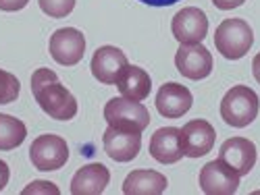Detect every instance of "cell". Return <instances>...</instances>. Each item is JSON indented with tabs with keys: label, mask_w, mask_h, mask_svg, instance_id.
Segmentation results:
<instances>
[{
	"label": "cell",
	"mask_w": 260,
	"mask_h": 195,
	"mask_svg": "<svg viewBox=\"0 0 260 195\" xmlns=\"http://www.w3.org/2000/svg\"><path fill=\"white\" fill-rule=\"evenodd\" d=\"M31 94L42 110L54 121H71L77 114L75 96L58 81V75L52 69L34 71Z\"/></svg>",
	"instance_id": "1"
},
{
	"label": "cell",
	"mask_w": 260,
	"mask_h": 195,
	"mask_svg": "<svg viewBox=\"0 0 260 195\" xmlns=\"http://www.w3.org/2000/svg\"><path fill=\"white\" fill-rule=\"evenodd\" d=\"M260 100L256 92L248 85H233L221 100V116L227 125L235 129H244L258 116Z\"/></svg>",
	"instance_id": "2"
},
{
	"label": "cell",
	"mask_w": 260,
	"mask_h": 195,
	"mask_svg": "<svg viewBox=\"0 0 260 195\" xmlns=\"http://www.w3.org/2000/svg\"><path fill=\"white\" fill-rule=\"evenodd\" d=\"M254 44V31L244 19H225L214 31V46L225 58L240 60Z\"/></svg>",
	"instance_id": "3"
},
{
	"label": "cell",
	"mask_w": 260,
	"mask_h": 195,
	"mask_svg": "<svg viewBox=\"0 0 260 195\" xmlns=\"http://www.w3.org/2000/svg\"><path fill=\"white\" fill-rule=\"evenodd\" d=\"M104 119L106 123L115 127V129H123V131H136L142 133L144 129L150 125V112L142 102H134L127 98H113L108 100L104 106Z\"/></svg>",
	"instance_id": "4"
},
{
	"label": "cell",
	"mask_w": 260,
	"mask_h": 195,
	"mask_svg": "<svg viewBox=\"0 0 260 195\" xmlns=\"http://www.w3.org/2000/svg\"><path fill=\"white\" fill-rule=\"evenodd\" d=\"M29 160L38 170H58L69 160V145L58 135H40L29 147Z\"/></svg>",
	"instance_id": "5"
},
{
	"label": "cell",
	"mask_w": 260,
	"mask_h": 195,
	"mask_svg": "<svg viewBox=\"0 0 260 195\" xmlns=\"http://www.w3.org/2000/svg\"><path fill=\"white\" fill-rule=\"evenodd\" d=\"M50 56L62 67H75L85 52V37L75 27H60L50 35Z\"/></svg>",
	"instance_id": "6"
},
{
	"label": "cell",
	"mask_w": 260,
	"mask_h": 195,
	"mask_svg": "<svg viewBox=\"0 0 260 195\" xmlns=\"http://www.w3.org/2000/svg\"><path fill=\"white\" fill-rule=\"evenodd\" d=\"M171 31L179 44H200L208 33V17L198 7H185L173 17Z\"/></svg>",
	"instance_id": "7"
},
{
	"label": "cell",
	"mask_w": 260,
	"mask_h": 195,
	"mask_svg": "<svg viewBox=\"0 0 260 195\" xmlns=\"http://www.w3.org/2000/svg\"><path fill=\"white\" fill-rule=\"evenodd\" d=\"M198 181L206 195H231L240 187V175L223 160H212L204 164Z\"/></svg>",
	"instance_id": "8"
},
{
	"label": "cell",
	"mask_w": 260,
	"mask_h": 195,
	"mask_svg": "<svg viewBox=\"0 0 260 195\" xmlns=\"http://www.w3.org/2000/svg\"><path fill=\"white\" fill-rule=\"evenodd\" d=\"M175 67L187 79H206L212 73V54L206 46H202V42L200 44H181L175 54Z\"/></svg>",
	"instance_id": "9"
},
{
	"label": "cell",
	"mask_w": 260,
	"mask_h": 195,
	"mask_svg": "<svg viewBox=\"0 0 260 195\" xmlns=\"http://www.w3.org/2000/svg\"><path fill=\"white\" fill-rule=\"evenodd\" d=\"M102 145L106 156L115 162H132L142 149V133L123 131L108 125L102 135Z\"/></svg>",
	"instance_id": "10"
},
{
	"label": "cell",
	"mask_w": 260,
	"mask_h": 195,
	"mask_svg": "<svg viewBox=\"0 0 260 195\" xmlns=\"http://www.w3.org/2000/svg\"><path fill=\"white\" fill-rule=\"evenodd\" d=\"M129 67L127 56L123 50L115 48V46H102L94 52L92 56V75L104 83V85H117L119 77L123 75V71Z\"/></svg>",
	"instance_id": "11"
},
{
	"label": "cell",
	"mask_w": 260,
	"mask_h": 195,
	"mask_svg": "<svg viewBox=\"0 0 260 195\" xmlns=\"http://www.w3.org/2000/svg\"><path fill=\"white\" fill-rule=\"evenodd\" d=\"M216 131L208 121L196 119L189 121L181 127V143H183V154L187 158H202L214 147Z\"/></svg>",
	"instance_id": "12"
},
{
	"label": "cell",
	"mask_w": 260,
	"mask_h": 195,
	"mask_svg": "<svg viewBox=\"0 0 260 195\" xmlns=\"http://www.w3.org/2000/svg\"><path fill=\"white\" fill-rule=\"evenodd\" d=\"M150 156L160 164H175L183 154L181 143V129L177 127H162L150 137Z\"/></svg>",
	"instance_id": "13"
},
{
	"label": "cell",
	"mask_w": 260,
	"mask_h": 195,
	"mask_svg": "<svg viewBox=\"0 0 260 195\" xmlns=\"http://www.w3.org/2000/svg\"><path fill=\"white\" fill-rule=\"evenodd\" d=\"M193 96L181 83H165L156 94V110L165 119H181L191 108Z\"/></svg>",
	"instance_id": "14"
},
{
	"label": "cell",
	"mask_w": 260,
	"mask_h": 195,
	"mask_svg": "<svg viewBox=\"0 0 260 195\" xmlns=\"http://www.w3.org/2000/svg\"><path fill=\"white\" fill-rule=\"evenodd\" d=\"M219 160L229 164L237 175L244 177L256 164V145L246 137H231L221 145Z\"/></svg>",
	"instance_id": "15"
},
{
	"label": "cell",
	"mask_w": 260,
	"mask_h": 195,
	"mask_svg": "<svg viewBox=\"0 0 260 195\" xmlns=\"http://www.w3.org/2000/svg\"><path fill=\"white\" fill-rule=\"evenodd\" d=\"M108 181H111V172L100 162L88 164L79 168L71 179V193L73 195H100Z\"/></svg>",
	"instance_id": "16"
},
{
	"label": "cell",
	"mask_w": 260,
	"mask_h": 195,
	"mask_svg": "<svg viewBox=\"0 0 260 195\" xmlns=\"http://www.w3.org/2000/svg\"><path fill=\"white\" fill-rule=\"evenodd\" d=\"M167 177L160 175L158 170H134L132 175H127L123 183V193L127 195H160L167 189Z\"/></svg>",
	"instance_id": "17"
},
{
	"label": "cell",
	"mask_w": 260,
	"mask_h": 195,
	"mask_svg": "<svg viewBox=\"0 0 260 195\" xmlns=\"http://www.w3.org/2000/svg\"><path fill=\"white\" fill-rule=\"evenodd\" d=\"M117 88H119L123 98L134 100V102H142V100H146L150 96V90H152V79H150V75L142 67L129 64V67L123 71V75L119 77Z\"/></svg>",
	"instance_id": "18"
},
{
	"label": "cell",
	"mask_w": 260,
	"mask_h": 195,
	"mask_svg": "<svg viewBox=\"0 0 260 195\" xmlns=\"http://www.w3.org/2000/svg\"><path fill=\"white\" fill-rule=\"evenodd\" d=\"M27 137V127L11 114H0V151L19 147Z\"/></svg>",
	"instance_id": "19"
},
{
	"label": "cell",
	"mask_w": 260,
	"mask_h": 195,
	"mask_svg": "<svg viewBox=\"0 0 260 195\" xmlns=\"http://www.w3.org/2000/svg\"><path fill=\"white\" fill-rule=\"evenodd\" d=\"M21 92V83L15 75H11L9 71L0 69V104H11L19 98Z\"/></svg>",
	"instance_id": "20"
},
{
	"label": "cell",
	"mask_w": 260,
	"mask_h": 195,
	"mask_svg": "<svg viewBox=\"0 0 260 195\" xmlns=\"http://www.w3.org/2000/svg\"><path fill=\"white\" fill-rule=\"evenodd\" d=\"M42 13H46L52 19H62L73 13L77 0H38Z\"/></svg>",
	"instance_id": "21"
},
{
	"label": "cell",
	"mask_w": 260,
	"mask_h": 195,
	"mask_svg": "<svg viewBox=\"0 0 260 195\" xmlns=\"http://www.w3.org/2000/svg\"><path fill=\"white\" fill-rule=\"evenodd\" d=\"M29 193H50V195H58V187L50 181H34L29 187L23 189V195H29Z\"/></svg>",
	"instance_id": "22"
},
{
	"label": "cell",
	"mask_w": 260,
	"mask_h": 195,
	"mask_svg": "<svg viewBox=\"0 0 260 195\" xmlns=\"http://www.w3.org/2000/svg\"><path fill=\"white\" fill-rule=\"evenodd\" d=\"M29 0H0V11H7V13H15L27 7Z\"/></svg>",
	"instance_id": "23"
},
{
	"label": "cell",
	"mask_w": 260,
	"mask_h": 195,
	"mask_svg": "<svg viewBox=\"0 0 260 195\" xmlns=\"http://www.w3.org/2000/svg\"><path fill=\"white\" fill-rule=\"evenodd\" d=\"M246 3V0H212V5L216 9H221V11H231V9H237V7H242Z\"/></svg>",
	"instance_id": "24"
},
{
	"label": "cell",
	"mask_w": 260,
	"mask_h": 195,
	"mask_svg": "<svg viewBox=\"0 0 260 195\" xmlns=\"http://www.w3.org/2000/svg\"><path fill=\"white\" fill-rule=\"evenodd\" d=\"M9 179H11L9 164H7L5 160H0V191H3V189L9 185Z\"/></svg>",
	"instance_id": "25"
},
{
	"label": "cell",
	"mask_w": 260,
	"mask_h": 195,
	"mask_svg": "<svg viewBox=\"0 0 260 195\" xmlns=\"http://www.w3.org/2000/svg\"><path fill=\"white\" fill-rule=\"evenodd\" d=\"M140 3H144L148 7H171V5L179 3V0H140Z\"/></svg>",
	"instance_id": "26"
},
{
	"label": "cell",
	"mask_w": 260,
	"mask_h": 195,
	"mask_svg": "<svg viewBox=\"0 0 260 195\" xmlns=\"http://www.w3.org/2000/svg\"><path fill=\"white\" fill-rule=\"evenodd\" d=\"M252 73H254V79L260 83V52L254 56V60H252Z\"/></svg>",
	"instance_id": "27"
}]
</instances>
